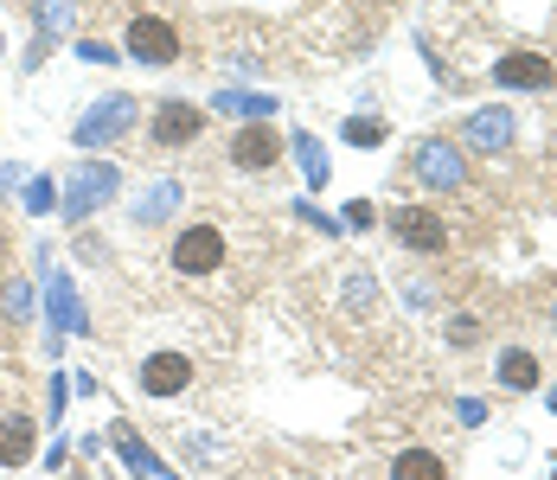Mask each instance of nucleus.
<instances>
[{
  "mask_svg": "<svg viewBox=\"0 0 557 480\" xmlns=\"http://www.w3.org/2000/svg\"><path fill=\"white\" fill-rule=\"evenodd\" d=\"M168 263H173V275H212V269H224V231L219 224H186L168 244Z\"/></svg>",
  "mask_w": 557,
  "mask_h": 480,
  "instance_id": "4",
  "label": "nucleus"
},
{
  "mask_svg": "<svg viewBox=\"0 0 557 480\" xmlns=\"http://www.w3.org/2000/svg\"><path fill=\"white\" fill-rule=\"evenodd\" d=\"M410 173L423 193H468V155H461V141H443V135L410 148Z\"/></svg>",
  "mask_w": 557,
  "mask_h": 480,
  "instance_id": "2",
  "label": "nucleus"
},
{
  "mask_svg": "<svg viewBox=\"0 0 557 480\" xmlns=\"http://www.w3.org/2000/svg\"><path fill=\"white\" fill-rule=\"evenodd\" d=\"M455 417H461V429H481L487 423V404L481 397H455Z\"/></svg>",
  "mask_w": 557,
  "mask_h": 480,
  "instance_id": "26",
  "label": "nucleus"
},
{
  "mask_svg": "<svg viewBox=\"0 0 557 480\" xmlns=\"http://www.w3.org/2000/svg\"><path fill=\"white\" fill-rule=\"evenodd\" d=\"M77 58H84V64H115V46H103V39H77Z\"/></svg>",
  "mask_w": 557,
  "mask_h": 480,
  "instance_id": "27",
  "label": "nucleus"
},
{
  "mask_svg": "<svg viewBox=\"0 0 557 480\" xmlns=\"http://www.w3.org/2000/svg\"><path fill=\"white\" fill-rule=\"evenodd\" d=\"M64 391H71V384H64V378L52 372V423H58V417H64V404H71V397H64Z\"/></svg>",
  "mask_w": 557,
  "mask_h": 480,
  "instance_id": "32",
  "label": "nucleus"
},
{
  "mask_svg": "<svg viewBox=\"0 0 557 480\" xmlns=\"http://www.w3.org/2000/svg\"><path fill=\"white\" fill-rule=\"evenodd\" d=\"M552 480H557V468H552Z\"/></svg>",
  "mask_w": 557,
  "mask_h": 480,
  "instance_id": "36",
  "label": "nucleus"
},
{
  "mask_svg": "<svg viewBox=\"0 0 557 480\" xmlns=\"http://www.w3.org/2000/svg\"><path fill=\"white\" fill-rule=\"evenodd\" d=\"M33 20H39V33H46V39H64L77 13H71V0H33Z\"/></svg>",
  "mask_w": 557,
  "mask_h": 480,
  "instance_id": "24",
  "label": "nucleus"
},
{
  "mask_svg": "<svg viewBox=\"0 0 557 480\" xmlns=\"http://www.w3.org/2000/svg\"><path fill=\"white\" fill-rule=\"evenodd\" d=\"M135 115H141V109H135V97H128V90H110L103 103H90L84 115H77L71 141H77L84 155H97V148H110V141H122V135L135 128Z\"/></svg>",
  "mask_w": 557,
  "mask_h": 480,
  "instance_id": "3",
  "label": "nucleus"
},
{
  "mask_svg": "<svg viewBox=\"0 0 557 480\" xmlns=\"http://www.w3.org/2000/svg\"><path fill=\"white\" fill-rule=\"evenodd\" d=\"M552 320H557V315H552Z\"/></svg>",
  "mask_w": 557,
  "mask_h": 480,
  "instance_id": "37",
  "label": "nucleus"
},
{
  "mask_svg": "<svg viewBox=\"0 0 557 480\" xmlns=\"http://www.w3.org/2000/svg\"><path fill=\"white\" fill-rule=\"evenodd\" d=\"M474 333H481V320H474V315H448V340H455V346H461V340H474Z\"/></svg>",
  "mask_w": 557,
  "mask_h": 480,
  "instance_id": "28",
  "label": "nucleus"
},
{
  "mask_svg": "<svg viewBox=\"0 0 557 480\" xmlns=\"http://www.w3.org/2000/svg\"><path fill=\"white\" fill-rule=\"evenodd\" d=\"M13 186H26V167H13V160H7V167H0V193H13Z\"/></svg>",
  "mask_w": 557,
  "mask_h": 480,
  "instance_id": "31",
  "label": "nucleus"
},
{
  "mask_svg": "<svg viewBox=\"0 0 557 480\" xmlns=\"http://www.w3.org/2000/svg\"><path fill=\"white\" fill-rule=\"evenodd\" d=\"M46 295H52V353H58V333H90V320H84V308H77V288H71L64 269L46 275Z\"/></svg>",
  "mask_w": 557,
  "mask_h": 480,
  "instance_id": "12",
  "label": "nucleus"
},
{
  "mask_svg": "<svg viewBox=\"0 0 557 480\" xmlns=\"http://www.w3.org/2000/svg\"><path fill=\"white\" fill-rule=\"evenodd\" d=\"M494 84H500V90H552L557 64L545 52H506L500 64H494Z\"/></svg>",
  "mask_w": 557,
  "mask_h": 480,
  "instance_id": "11",
  "label": "nucleus"
},
{
  "mask_svg": "<svg viewBox=\"0 0 557 480\" xmlns=\"http://www.w3.org/2000/svg\"><path fill=\"white\" fill-rule=\"evenodd\" d=\"M110 448L115 455H122V468H128V475H154V468H161V461H154V455H148V448H141V435H135V423H110Z\"/></svg>",
  "mask_w": 557,
  "mask_h": 480,
  "instance_id": "15",
  "label": "nucleus"
},
{
  "mask_svg": "<svg viewBox=\"0 0 557 480\" xmlns=\"http://www.w3.org/2000/svg\"><path fill=\"white\" fill-rule=\"evenodd\" d=\"M494 378H500L506 391H539V359H532L525 346H506L500 366H494Z\"/></svg>",
  "mask_w": 557,
  "mask_h": 480,
  "instance_id": "17",
  "label": "nucleus"
},
{
  "mask_svg": "<svg viewBox=\"0 0 557 480\" xmlns=\"http://www.w3.org/2000/svg\"><path fill=\"white\" fill-rule=\"evenodd\" d=\"M339 141L359 148V155H372V148H385V122H379V115H346V122H339Z\"/></svg>",
  "mask_w": 557,
  "mask_h": 480,
  "instance_id": "20",
  "label": "nucleus"
},
{
  "mask_svg": "<svg viewBox=\"0 0 557 480\" xmlns=\"http://www.w3.org/2000/svg\"><path fill=\"white\" fill-rule=\"evenodd\" d=\"M20 206H26L33 218H46V212L58 206V180H52V173H26V193H20Z\"/></svg>",
  "mask_w": 557,
  "mask_h": 480,
  "instance_id": "23",
  "label": "nucleus"
},
{
  "mask_svg": "<svg viewBox=\"0 0 557 480\" xmlns=\"http://www.w3.org/2000/svg\"><path fill=\"white\" fill-rule=\"evenodd\" d=\"M122 52L135 58V64L168 71L173 58H180V33H173L168 20H154V13H135V20H128V46H122Z\"/></svg>",
  "mask_w": 557,
  "mask_h": 480,
  "instance_id": "6",
  "label": "nucleus"
},
{
  "mask_svg": "<svg viewBox=\"0 0 557 480\" xmlns=\"http://www.w3.org/2000/svg\"><path fill=\"white\" fill-rule=\"evenodd\" d=\"M141 391H148V397H186V391H193V359L173 353V346L148 353V359H141Z\"/></svg>",
  "mask_w": 557,
  "mask_h": 480,
  "instance_id": "10",
  "label": "nucleus"
},
{
  "mask_svg": "<svg viewBox=\"0 0 557 480\" xmlns=\"http://www.w3.org/2000/svg\"><path fill=\"white\" fill-rule=\"evenodd\" d=\"M148 135H154V148H193L206 135V109L186 103V97H168V103H154Z\"/></svg>",
  "mask_w": 557,
  "mask_h": 480,
  "instance_id": "7",
  "label": "nucleus"
},
{
  "mask_svg": "<svg viewBox=\"0 0 557 480\" xmlns=\"http://www.w3.org/2000/svg\"><path fill=\"white\" fill-rule=\"evenodd\" d=\"M0 263H7V237H0Z\"/></svg>",
  "mask_w": 557,
  "mask_h": 480,
  "instance_id": "34",
  "label": "nucleus"
},
{
  "mask_svg": "<svg viewBox=\"0 0 557 480\" xmlns=\"http://www.w3.org/2000/svg\"><path fill=\"white\" fill-rule=\"evenodd\" d=\"M404 308H430V288L423 282H404Z\"/></svg>",
  "mask_w": 557,
  "mask_h": 480,
  "instance_id": "30",
  "label": "nucleus"
},
{
  "mask_svg": "<svg viewBox=\"0 0 557 480\" xmlns=\"http://www.w3.org/2000/svg\"><path fill=\"white\" fill-rule=\"evenodd\" d=\"M180 199H186V193H180V180H154V186L135 199V224H161V218H173V212H180Z\"/></svg>",
  "mask_w": 557,
  "mask_h": 480,
  "instance_id": "14",
  "label": "nucleus"
},
{
  "mask_svg": "<svg viewBox=\"0 0 557 480\" xmlns=\"http://www.w3.org/2000/svg\"><path fill=\"white\" fill-rule=\"evenodd\" d=\"M276 160H282V135L270 122H244V128L231 135V167H237V173H270Z\"/></svg>",
  "mask_w": 557,
  "mask_h": 480,
  "instance_id": "9",
  "label": "nucleus"
},
{
  "mask_svg": "<svg viewBox=\"0 0 557 480\" xmlns=\"http://www.w3.org/2000/svg\"><path fill=\"white\" fill-rule=\"evenodd\" d=\"M372 206H366V199H352V206H346V218H339V224H346V231H366V224H372Z\"/></svg>",
  "mask_w": 557,
  "mask_h": 480,
  "instance_id": "29",
  "label": "nucleus"
},
{
  "mask_svg": "<svg viewBox=\"0 0 557 480\" xmlns=\"http://www.w3.org/2000/svg\"><path fill=\"white\" fill-rule=\"evenodd\" d=\"M461 141L474 148V155H506L512 141H519V115L506 103H487V109H474L468 122H461Z\"/></svg>",
  "mask_w": 557,
  "mask_h": 480,
  "instance_id": "8",
  "label": "nucleus"
},
{
  "mask_svg": "<svg viewBox=\"0 0 557 480\" xmlns=\"http://www.w3.org/2000/svg\"><path fill=\"white\" fill-rule=\"evenodd\" d=\"M391 480H448V468H443L436 448H404V455L391 461Z\"/></svg>",
  "mask_w": 557,
  "mask_h": 480,
  "instance_id": "18",
  "label": "nucleus"
},
{
  "mask_svg": "<svg viewBox=\"0 0 557 480\" xmlns=\"http://www.w3.org/2000/svg\"><path fill=\"white\" fill-rule=\"evenodd\" d=\"M33 448H39V423L33 417H0V468H26L33 461Z\"/></svg>",
  "mask_w": 557,
  "mask_h": 480,
  "instance_id": "13",
  "label": "nucleus"
},
{
  "mask_svg": "<svg viewBox=\"0 0 557 480\" xmlns=\"http://www.w3.org/2000/svg\"><path fill=\"white\" fill-rule=\"evenodd\" d=\"M33 295H39V288H33L26 275H7V282H0V308H7V320H33Z\"/></svg>",
  "mask_w": 557,
  "mask_h": 480,
  "instance_id": "21",
  "label": "nucleus"
},
{
  "mask_svg": "<svg viewBox=\"0 0 557 480\" xmlns=\"http://www.w3.org/2000/svg\"><path fill=\"white\" fill-rule=\"evenodd\" d=\"M385 224H391V237H397L404 250H417V257H443L448 250V224L430 212V206H397Z\"/></svg>",
  "mask_w": 557,
  "mask_h": 480,
  "instance_id": "5",
  "label": "nucleus"
},
{
  "mask_svg": "<svg viewBox=\"0 0 557 480\" xmlns=\"http://www.w3.org/2000/svg\"><path fill=\"white\" fill-rule=\"evenodd\" d=\"M0 52H7V39H0Z\"/></svg>",
  "mask_w": 557,
  "mask_h": 480,
  "instance_id": "35",
  "label": "nucleus"
},
{
  "mask_svg": "<svg viewBox=\"0 0 557 480\" xmlns=\"http://www.w3.org/2000/svg\"><path fill=\"white\" fill-rule=\"evenodd\" d=\"M339 295H346V308H352V315H366V308L379 301V275H372V269H352V275L339 282Z\"/></svg>",
  "mask_w": 557,
  "mask_h": 480,
  "instance_id": "22",
  "label": "nucleus"
},
{
  "mask_svg": "<svg viewBox=\"0 0 557 480\" xmlns=\"http://www.w3.org/2000/svg\"><path fill=\"white\" fill-rule=\"evenodd\" d=\"M545 404H552V410H557V384H552V391H545Z\"/></svg>",
  "mask_w": 557,
  "mask_h": 480,
  "instance_id": "33",
  "label": "nucleus"
},
{
  "mask_svg": "<svg viewBox=\"0 0 557 480\" xmlns=\"http://www.w3.org/2000/svg\"><path fill=\"white\" fill-rule=\"evenodd\" d=\"M295 218H308V224H314V231H321V237H339V218L314 212V206H308V199H295Z\"/></svg>",
  "mask_w": 557,
  "mask_h": 480,
  "instance_id": "25",
  "label": "nucleus"
},
{
  "mask_svg": "<svg viewBox=\"0 0 557 480\" xmlns=\"http://www.w3.org/2000/svg\"><path fill=\"white\" fill-rule=\"evenodd\" d=\"M212 103L231 109V115H244V122H270V115H276V97H270V90H219Z\"/></svg>",
  "mask_w": 557,
  "mask_h": 480,
  "instance_id": "19",
  "label": "nucleus"
},
{
  "mask_svg": "<svg viewBox=\"0 0 557 480\" xmlns=\"http://www.w3.org/2000/svg\"><path fill=\"white\" fill-rule=\"evenodd\" d=\"M288 148H295V160H301V180H308V193H321V186H327V173H334V167H327V148H321L308 128H301V135H288Z\"/></svg>",
  "mask_w": 557,
  "mask_h": 480,
  "instance_id": "16",
  "label": "nucleus"
},
{
  "mask_svg": "<svg viewBox=\"0 0 557 480\" xmlns=\"http://www.w3.org/2000/svg\"><path fill=\"white\" fill-rule=\"evenodd\" d=\"M115 186H122V173H115V160H97L84 155L77 167H71V180L58 186V212L71 218V224H84L90 212H103L115 199Z\"/></svg>",
  "mask_w": 557,
  "mask_h": 480,
  "instance_id": "1",
  "label": "nucleus"
}]
</instances>
